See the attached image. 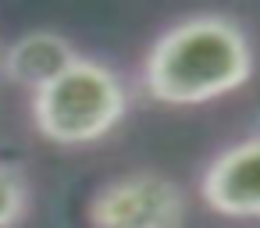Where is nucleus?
<instances>
[{
  "mask_svg": "<svg viewBox=\"0 0 260 228\" xmlns=\"http://www.w3.org/2000/svg\"><path fill=\"white\" fill-rule=\"evenodd\" d=\"M200 200L235 221L260 217V132L217 150L200 171Z\"/></svg>",
  "mask_w": 260,
  "mask_h": 228,
  "instance_id": "20e7f679",
  "label": "nucleus"
},
{
  "mask_svg": "<svg viewBox=\"0 0 260 228\" xmlns=\"http://www.w3.org/2000/svg\"><path fill=\"white\" fill-rule=\"evenodd\" d=\"M86 217L93 228H182L189 200L171 175L136 168L104 182L89 196Z\"/></svg>",
  "mask_w": 260,
  "mask_h": 228,
  "instance_id": "7ed1b4c3",
  "label": "nucleus"
},
{
  "mask_svg": "<svg viewBox=\"0 0 260 228\" xmlns=\"http://www.w3.org/2000/svg\"><path fill=\"white\" fill-rule=\"evenodd\" d=\"M75 57H79V50L64 32L32 29V32H22L18 40H11L0 50V75L15 86H22V89H29V93H36L54 75H61Z\"/></svg>",
  "mask_w": 260,
  "mask_h": 228,
  "instance_id": "39448f33",
  "label": "nucleus"
},
{
  "mask_svg": "<svg viewBox=\"0 0 260 228\" xmlns=\"http://www.w3.org/2000/svg\"><path fill=\"white\" fill-rule=\"evenodd\" d=\"M132 93L118 68L79 54L61 75L29 93L32 128L54 146H93L128 114Z\"/></svg>",
  "mask_w": 260,
  "mask_h": 228,
  "instance_id": "f03ea898",
  "label": "nucleus"
},
{
  "mask_svg": "<svg viewBox=\"0 0 260 228\" xmlns=\"http://www.w3.org/2000/svg\"><path fill=\"white\" fill-rule=\"evenodd\" d=\"M256 72V50L242 22L200 11L171 22L139 64L143 93L164 107H203L239 93Z\"/></svg>",
  "mask_w": 260,
  "mask_h": 228,
  "instance_id": "f257e3e1",
  "label": "nucleus"
},
{
  "mask_svg": "<svg viewBox=\"0 0 260 228\" xmlns=\"http://www.w3.org/2000/svg\"><path fill=\"white\" fill-rule=\"evenodd\" d=\"M32 189L18 164L0 160V228H18L29 214Z\"/></svg>",
  "mask_w": 260,
  "mask_h": 228,
  "instance_id": "423d86ee",
  "label": "nucleus"
}]
</instances>
